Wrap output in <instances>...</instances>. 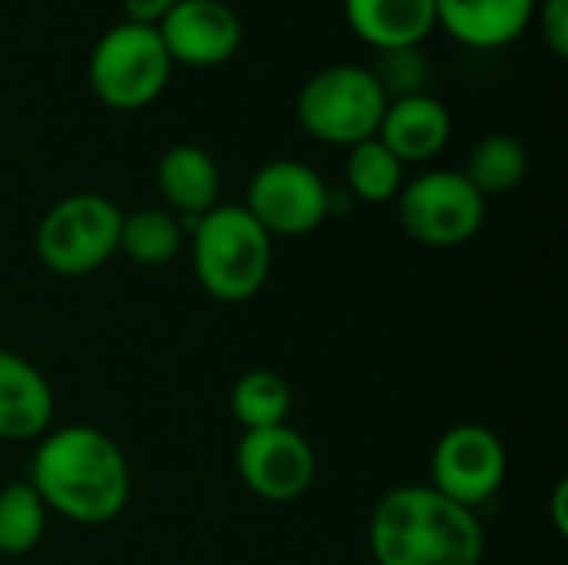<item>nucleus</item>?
<instances>
[{
	"instance_id": "nucleus-24",
	"label": "nucleus",
	"mask_w": 568,
	"mask_h": 565,
	"mask_svg": "<svg viewBox=\"0 0 568 565\" xmlns=\"http://www.w3.org/2000/svg\"><path fill=\"white\" fill-rule=\"evenodd\" d=\"M180 0H123L126 20L130 23H143V27H156Z\"/></svg>"
},
{
	"instance_id": "nucleus-12",
	"label": "nucleus",
	"mask_w": 568,
	"mask_h": 565,
	"mask_svg": "<svg viewBox=\"0 0 568 565\" xmlns=\"http://www.w3.org/2000/svg\"><path fill=\"white\" fill-rule=\"evenodd\" d=\"M53 386L23 356L0 350V440L37 443L53 430Z\"/></svg>"
},
{
	"instance_id": "nucleus-2",
	"label": "nucleus",
	"mask_w": 568,
	"mask_h": 565,
	"mask_svg": "<svg viewBox=\"0 0 568 565\" xmlns=\"http://www.w3.org/2000/svg\"><path fill=\"white\" fill-rule=\"evenodd\" d=\"M369 556L376 565H483L486 533L466 509L429 483L396 486L369 513Z\"/></svg>"
},
{
	"instance_id": "nucleus-16",
	"label": "nucleus",
	"mask_w": 568,
	"mask_h": 565,
	"mask_svg": "<svg viewBox=\"0 0 568 565\" xmlns=\"http://www.w3.org/2000/svg\"><path fill=\"white\" fill-rule=\"evenodd\" d=\"M343 13L376 50L419 47L436 30V0H343Z\"/></svg>"
},
{
	"instance_id": "nucleus-22",
	"label": "nucleus",
	"mask_w": 568,
	"mask_h": 565,
	"mask_svg": "<svg viewBox=\"0 0 568 565\" xmlns=\"http://www.w3.org/2000/svg\"><path fill=\"white\" fill-rule=\"evenodd\" d=\"M386 100H403L416 93H429V60L419 47H396L379 50L376 63L369 67Z\"/></svg>"
},
{
	"instance_id": "nucleus-26",
	"label": "nucleus",
	"mask_w": 568,
	"mask_h": 565,
	"mask_svg": "<svg viewBox=\"0 0 568 565\" xmlns=\"http://www.w3.org/2000/svg\"><path fill=\"white\" fill-rule=\"evenodd\" d=\"M0 350H3V330H0Z\"/></svg>"
},
{
	"instance_id": "nucleus-5",
	"label": "nucleus",
	"mask_w": 568,
	"mask_h": 565,
	"mask_svg": "<svg viewBox=\"0 0 568 565\" xmlns=\"http://www.w3.org/2000/svg\"><path fill=\"white\" fill-rule=\"evenodd\" d=\"M386 107L389 100L369 67L333 63L303 83L296 97V120L313 140L349 150L379 133Z\"/></svg>"
},
{
	"instance_id": "nucleus-14",
	"label": "nucleus",
	"mask_w": 568,
	"mask_h": 565,
	"mask_svg": "<svg viewBox=\"0 0 568 565\" xmlns=\"http://www.w3.org/2000/svg\"><path fill=\"white\" fill-rule=\"evenodd\" d=\"M376 137L406 167L409 163H429L446 150L449 137H453V117H449L446 103L436 100L433 93L389 100Z\"/></svg>"
},
{
	"instance_id": "nucleus-17",
	"label": "nucleus",
	"mask_w": 568,
	"mask_h": 565,
	"mask_svg": "<svg viewBox=\"0 0 568 565\" xmlns=\"http://www.w3.org/2000/svg\"><path fill=\"white\" fill-rule=\"evenodd\" d=\"M183 243L186 233L180 216H173L166 206H143L123 213L116 253H123L136 266H163L180 256Z\"/></svg>"
},
{
	"instance_id": "nucleus-21",
	"label": "nucleus",
	"mask_w": 568,
	"mask_h": 565,
	"mask_svg": "<svg viewBox=\"0 0 568 565\" xmlns=\"http://www.w3.org/2000/svg\"><path fill=\"white\" fill-rule=\"evenodd\" d=\"M47 506L30 483H10L0 490V556H27L40 546L47 529Z\"/></svg>"
},
{
	"instance_id": "nucleus-6",
	"label": "nucleus",
	"mask_w": 568,
	"mask_h": 565,
	"mask_svg": "<svg viewBox=\"0 0 568 565\" xmlns=\"http://www.w3.org/2000/svg\"><path fill=\"white\" fill-rule=\"evenodd\" d=\"M173 60L156 33V27L143 23H116L110 27L90 50L87 80L93 97L110 110H143L150 107L170 83Z\"/></svg>"
},
{
	"instance_id": "nucleus-25",
	"label": "nucleus",
	"mask_w": 568,
	"mask_h": 565,
	"mask_svg": "<svg viewBox=\"0 0 568 565\" xmlns=\"http://www.w3.org/2000/svg\"><path fill=\"white\" fill-rule=\"evenodd\" d=\"M552 526H556V533L559 536H566L568 533V483L566 480H559L556 483V490H552Z\"/></svg>"
},
{
	"instance_id": "nucleus-10",
	"label": "nucleus",
	"mask_w": 568,
	"mask_h": 565,
	"mask_svg": "<svg viewBox=\"0 0 568 565\" xmlns=\"http://www.w3.org/2000/svg\"><path fill=\"white\" fill-rule=\"evenodd\" d=\"M240 483L266 503H293L316 480V453L290 423L270 430H243L236 443Z\"/></svg>"
},
{
	"instance_id": "nucleus-19",
	"label": "nucleus",
	"mask_w": 568,
	"mask_h": 565,
	"mask_svg": "<svg viewBox=\"0 0 568 565\" xmlns=\"http://www.w3.org/2000/svg\"><path fill=\"white\" fill-rule=\"evenodd\" d=\"M406 183V163L379 140L369 137L346 153V186L363 203H389Z\"/></svg>"
},
{
	"instance_id": "nucleus-7",
	"label": "nucleus",
	"mask_w": 568,
	"mask_h": 565,
	"mask_svg": "<svg viewBox=\"0 0 568 565\" xmlns=\"http://www.w3.org/2000/svg\"><path fill=\"white\" fill-rule=\"evenodd\" d=\"M393 203L403 233L429 250L463 246L486 223V200L463 170H426L406 180Z\"/></svg>"
},
{
	"instance_id": "nucleus-15",
	"label": "nucleus",
	"mask_w": 568,
	"mask_h": 565,
	"mask_svg": "<svg viewBox=\"0 0 568 565\" xmlns=\"http://www.w3.org/2000/svg\"><path fill=\"white\" fill-rule=\"evenodd\" d=\"M156 190L173 216L200 220L220 203V167L196 143H176L156 160Z\"/></svg>"
},
{
	"instance_id": "nucleus-11",
	"label": "nucleus",
	"mask_w": 568,
	"mask_h": 565,
	"mask_svg": "<svg viewBox=\"0 0 568 565\" xmlns=\"http://www.w3.org/2000/svg\"><path fill=\"white\" fill-rule=\"evenodd\" d=\"M156 33L173 63L220 67L243 43V20L223 0H180L160 23Z\"/></svg>"
},
{
	"instance_id": "nucleus-1",
	"label": "nucleus",
	"mask_w": 568,
	"mask_h": 565,
	"mask_svg": "<svg viewBox=\"0 0 568 565\" xmlns=\"http://www.w3.org/2000/svg\"><path fill=\"white\" fill-rule=\"evenodd\" d=\"M33 493L47 506L77 526H106L130 503V463L113 436L97 426L70 423L37 440L30 460Z\"/></svg>"
},
{
	"instance_id": "nucleus-9",
	"label": "nucleus",
	"mask_w": 568,
	"mask_h": 565,
	"mask_svg": "<svg viewBox=\"0 0 568 565\" xmlns=\"http://www.w3.org/2000/svg\"><path fill=\"white\" fill-rule=\"evenodd\" d=\"M243 206L273 240L306 236L329 216V186L300 160H270L250 176Z\"/></svg>"
},
{
	"instance_id": "nucleus-13",
	"label": "nucleus",
	"mask_w": 568,
	"mask_h": 565,
	"mask_svg": "<svg viewBox=\"0 0 568 565\" xmlns=\"http://www.w3.org/2000/svg\"><path fill=\"white\" fill-rule=\"evenodd\" d=\"M539 0H436V23L473 50L516 43L536 17Z\"/></svg>"
},
{
	"instance_id": "nucleus-20",
	"label": "nucleus",
	"mask_w": 568,
	"mask_h": 565,
	"mask_svg": "<svg viewBox=\"0 0 568 565\" xmlns=\"http://www.w3.org/2000/svg\"><path fill=\"white\" fill-rule=\"evenodd\" d=\"M230 410L243 430L283 426L293 410V390L276 370H246L233 383Z\"/></svg>"
},
{
	"instance_id": "nucleus-3",
	"label": "nucleus",
	"mask_w": 568,
	"mask_h": 565,
	"mask_svg": "<svg viewBox=\"0 0 568 565\" xmlns=\"http://www.w3.org/2000/svg\"><path fill=\"white\" fill-rule=\"evenodd\" d=\"M193 276L216 303H250L270 280L273 236L250 216L243 203H216L193 220L190 236Z\"/></svg>"
},
{
	"instance_id": "nucleus-8",
	"label": "nucleus",
	"mask_w": 568,
	"mask_h": 565,
	"mask_svg": "<svg viewBox=\"0 0 568 565\" xmlns=\"http://www.w3.org/2000/svg\"><path fill=\"white\" fill-rule=\"evenodd\" d=\"M509 456L503 440L483 423L449 426L429 456V486L466 509L493 503L506 483Z\"/></svg>"
},
{
	"instance_id": "nucleus-4",
	"label": "nucleus",
	"mask_w": 568,
	"mask_h": 565,
	"mask_svg": "<svg viewBox=\"0 0 568 565\" xmlns=\"http://www.w3.org/2000/svg\"><path fill=\"white\" fill-rule=\"evenodd\" d=\"M123 210L103 193H70L57 200L37 223V260L67 280L97 273L116 256Z\"/></svg>"
},
{
	"instance_id": "nucleus-23",
	"label": "nucleus",
	"mask_w": 568,
	"mask_h": 565,
	"mask_svg": "<svg viewBox=\"0 0 568 565\" xmlns=\"http://www.w3.org/2000/svg\"><path fill=\"white\" fill-rule=\"evenodd\" d=\"M542 23V40L556 57H568V0H542L536 7Z\"/></svg>"
},
{
	"instance_id": "nucleus-18",
	"label": "nucleus",
	"mask_w": 568,
	"mask_h": 565,
	"mask_svg": "<svg viewBox=\"0 0 568 565\" xmlns=\"http://www.w3.org/2000/svg\"><path fill=\"white\" fill-rule=\"evenodd\" d=\"M526 170H529L526 147L509 133H489L469 150L463 176L476 186L483 200H489L516 190L526 180Z\"/></svg>"
}]
</instances>
